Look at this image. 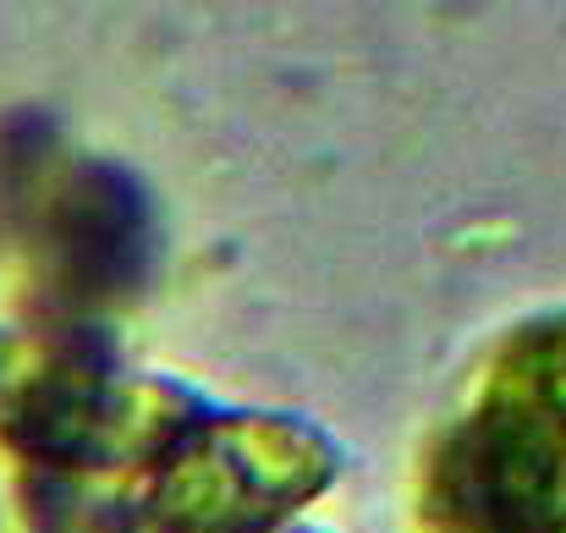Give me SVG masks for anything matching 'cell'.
I'll list each match as a JSON object with an SVG mask.
<instances>
[{
  "label": "cell",
  "instance_id": "6da1fadb",
  "mask_svg": "<svg viewBox=\"0 0 566 533\" xmlns=\"http://www.w3.org/2000/svg\"><path fill=\"white\" fill-rule=\"evenodd\" d=\"M462 533H566V314L523 325L446 440Z\"/></svg>",
  "mask_w": 566,
  "mask_h": 533
},
{
  "label": "cell",
  "instance_id": "7a4b0ae2",
  "mask_svg": "<svg viewBox=\"0 0 566 533\" xmlns=\"http://www.w3.org/2000/svg\"><path fill=\"white\" fill-rule=\"evenodd\" d=\"M314 484L308 435L275 424H209L177 446L160 484V533H259Z\"/></svg>",
  "mask_w": 566,
  "mask_h": 533
}]
</instances>
